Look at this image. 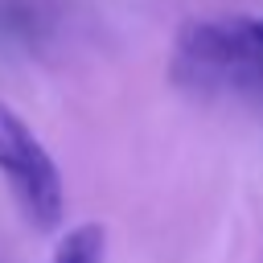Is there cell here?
Listing matches in <instances>:
<instances>
[{
  "instance_id": "1",
  "label": "cell",
  "mask_w": 263,
  "mask_h": 263,
  "mask_svg": "<svg viewBox=\"0 0 263 263\" xmlns=\"http://www.w3.org/2000/svg\"><path fill=\"white\" fill-rule=\"evenodd\" d=\"M173 74L193 90L263 95V16H201L177 33Z\"/></svg>"
},
{
  "instance_id": "2",
  "label": "cell",
  "mask_w": 263,
  "mask_h": 263,
  "mask_svg": "<svg viewBox=\"0 0 263 263\" xmlns=\"http://www.w3.org/2000/svg\"><path fill=\"white\" fill-rule=\"evenodd\" d=\"M0 177L8 181L12 197L21 201L25 218L37 230H53L62 222L66 214L62 168L8 103H0Z\"/></svg>"
},
{
  "instance_id": "3",
  "label": "cell",
  "mask_w": 263,
  "mask_h": 263,
  "mask_svg": "<svg viewBox=\"0 0 263 263\" xmlns=\"http://www.w3.org/2000/svg\"><path fill=\"white\" fill-rule=\"evenodd\" d=\"M58 4L53 0H0V45L37 49L45 37H53Z\"/></svg>"
},
{
  "instance_id": "4",
  "label": "cell",
  "mask_w": 263,
  "mask_h": 263,
  "mask_svg": "<svg viewBox=\"0 0 263 263\" xmlns=\"http://www.w3.org/2000/svg\"><path fill=\"white\" fill-rule=\"evenodd\" d=\"M103 255H107V234H103V226H99V222H82V226H74V230L58 242L53 263H103Z\"/></svg>"
}]
</instances>
